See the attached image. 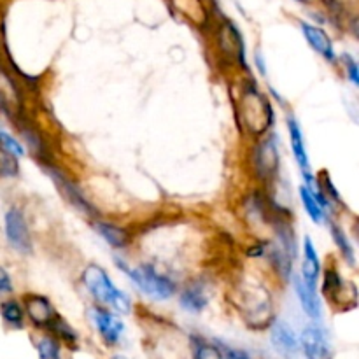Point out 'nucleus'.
<instances>
[{"label": "nucleus", "instance_id": "9b49d317", "mask_svg": "<svg viewBox=\"0 0 359 359\" xmlns=\"http://www.w3.org/2000/svg\"><path fill=\"white\" fill-rule=\"evenodd\" d=\"M49 175H51L53 181H55V184L60 188V191L63 193V198L69 200V202L72 203V205L76 207V209L83 210V212L95 214L93 207L90 205V202H88V200L84 198L83 195H81L79 189H77L76 186H74L72 182L69 181V179H65L62 174H58V172H55V170L49 172Z\"/></svg>", "mask_w": 359, "mask_h": 359}, {"label": "nucleus", "instance_id": "f257e3e1", "mask_svg": "<svg viewBox=\"0 0 359 359\" xmlns=\"http://www.w3.org/2000/svg\"><path fill=\"white\" fill-rule=\"evenodd\" d=\"M83 284L90 291L91 297L97 298L100 304L109 305V307L121 312V314H128L130 312V307H132L130 298L112 284L111 277L107 276V272L102 266L88 265L83 272Z\"/></svg>", "mask_w": 359, "mask_h": 359}, {"label": "nucleus", "instance_id": "ddd939ff", "mask_svg": "<svg viewBox=\"0 0 359 359\" xmlns=\"http://www.w3.org/2000/svg\"><path fill=\"white\" fill-rule=\"evenodd\" d=\"M305 259H304V266H302V273H304V283L307 284L309 287L316 290V284H318V277H319V270H321V263H319V256L318 251H316L314 244H312L311 238L305 241Z\"/></svg>", "mask_w": 359, "mask_h": 359}, {"label": "nucleus", "instance_id": "20e7f679", "mask_svg": "<svg viewBox=\"0 0 359 359\" xmlns=\"http://www.w3.org/2000/svg\"><path fill=\"white\" fill-rule=\"evenodd\" d=\"M6 237L7 242L21 255H30L32 252V238L30 230L25 216L20 209L13 207L6 212Z\"/></svg>", "mask_w": 359, "mask_h": 359}, {"label": "nucleus", "instance_id": "5701e85b", "mask_svg": "<svg viewBox=\"0 0 359 359\" xmlns=\"http://www.w3.org/2000/svg\"><path fill=\"white\" fill-rule=\"evenodd\" d=\"M195 359H223V354L212 346H200L195 353Z\"/></svg>", "mask_w": 359, "mask_h": 359}, {"label": "nucleus", "instance_id": "423d86ee", "mask_svg": "<svg viewBox=\"0 0 359 359\" xmlns=\"http://www.w3.org/2000/svg\"><path fill=\"white\" fill-rule=\"evenodd\" d=\"M270 340H272V346L277 353L286 359H294L298 356V339L294 335L293 328L290 325H286L284 321H276L272 325V335H270Z\"/></svg>", "mask_w": 359, "mask_h": 359}, {"label": "nucleus", "instance_id": "7ed1b4c3", "mask_svg": "<svg viewBox=\"0 0 359 359\" xmlns=\"http://www.w3.org/2000/svg\"><path fill=\"white\" fill-rule=\"evenodd\" d=\"M244 114L248 121L249 130L256 135L265 132L272 123V109L266 104L263 95H259L256 90H248L244 95Z\"/></svg>", "mask_w": 359, "mask_h": 359}, {"label": "nucleus", "instance_id": "aec40b11", "mask_svg": "<svg viewBox=\"0 0 359 359\" xmlns=\"http://www.w3.org/2000/svg\"><path fill=\"white\" fill-rule=\"evenodd\" d=\"M18 175V158L0 146V177Z\"/></svg>", "mask_w": 359, "mask_h": 359}, {"label": "nucleus", "instance_id": "39448f33", "mask_svg": "<svg viewBox=\"0 0 359 359\" xmlns=\"http://www.w3.org/2000/svg\"><path fill=\"white\" fill-rule=\"evenodd\" d=\"M302 347L307 359H333L328 335L318 325H311L302 333Z\"/></svg>", "mask_w": 359, "mask_h": 359}, {"label": "nucleus", "instance_id": "4468645a", "mask_svg": "<svg viewBox=\"0 0 359 359\" xmlns=\"http://www.w3.org/2000/svg\"><path fill=\"white\" fill-rule=\"evenodd\" d=\"M287 130H290V139H291V147H293L294 158H297L298 165L302 167V170L307 172L311 167V161H309L307 149H305L304 142V133H302L300 126L294 121L293 118H287Z\"/></svg>", "mask_w": 359, "mask_h": 359}, {"label": "nucleus", "instance_id": "dca6fc26", "mask_svg": "<svg viewBox=\"0 0 359 359\" xmlns=\"http://www.w3.org/2000/svg\"><path fill=\"white\" fill-rule=\"evenodd\" d=\"M300 198L302 202H304V207L305 210H307L309 216H311V219L314 221V223H323V221H325V205L319 202L318 196H316L307 186H302L300 188Z\"/></svg>", "mask_w": 359, "mask_h": 359}, {"label": "nucleus", "instance_id": "412c9836", "mask_svg": "<svg viewBox=\"0 0 359 359\" xmlns=\"http://www.w3.org/2000/svg\"><path fill=\"white\" fill-rule=\"evenodd\" d=\"M39 358L41 359H62L60 358V346L55 339H42L37 344Z\"/></svg>", "mask_w": 359, "mask_h": 359}, {"label": "nucleus", "instance_id": "9d476101", "mask_svg": "<svg viewBox=\"0 0 359 359\" xmlns=\"http://www.w3.org/2000/svg\"><path fill=\"white\" fill-rule=\"evenodd\" d=\"M302 32H304L309 44H311L319 55L325 56V58L330 60V62L335 60V48H333L332 39L328 37V34H326L323 28L316 27V25H311V23H302Z\"/></svg>", "mask_w": 359, "mask_h": 359}, {"label": "nucleus", "instance_id": "a878e982", "mask_svg": "<svg viewBox=\"0 0 359 359\" xmlns=\"http://www.w3.org/2000/svg\"><path fill=\"white\" fill-rule=\"evenodd\" d=\"M224 356H226V359H251L248 354L237 349H226L224 351Z\"/></svg>", "mask_w": 359, "mask_h": 359}, {"label": "nucleus", "instance_id": "6ab92c4d", "mask_svg": "<svg viewBox=\"0 0 359 359\" xmlns=\"http://www.w3.org/2000/svg\"><path fill=\"white\" fill-rule=\"evenodd\" d=\"M332 237H333V241H335V244L339 245V249H340V252H342L344 258L347 259V263H349V265H354L353 245H351V242L347 241V235L344 233L342 228L337 226V224H332Z\"/></svg>", "mask_w": 359, "mask_h": 359}, {"label": "nucleus", "instance_id": "a211bd4d", "mask_svg": "<svg viewBox=\"0 0 359 359\" xmlns=\"http://www.w3.org/2000/svg\"><path fill=\"white\" fill-rule=\"evenodd\" d=\"M0 314H2V319L9 326H14V328H21V326H23V309L20 307L18 302H4V304L0 305Z\"/></svg>", "mask_w": 359, "mask_h": 359}, {"label": "nucleus", "instance_id": "cd10ccee", "mask_svg": "<svg viewBox=\"0 0 359 359\" xmlns=\"http://www.w3.org/2000/svg\"><path fill=\"white\" fill-rule=\"evenodd\" d=\"M300 2H307V0H300Z\"/></svg>", "mask_w": 359, "mask_h": 359}, {"label": "nucleus", "instance_id": "4be33fe9", "mask_svg": "<svg viewBox=\"0 0 359 359\" xmlns=\"http://www.w3.org/2000/svg\"><path fill=\"white\" fill-rule=\"evenodd\" d=\"M0 146H2L4 149L9 151L13 156H16V158L23 156V147H21V144L18 142L16 139H13L9 133L4 132V130H0Z\"/></svg>", "mask_w": 359, "mask_h": 359}, {"label": "nucleus", "instance_id": "f8f14e48", "mask_svg": "<svg viewBox=\"0 0 359 359\" xmlns=\"http://www.w3.org/2000/svg\"><path fill=\"white\" fill-rule=\"evenodd\" d=\"M294 290H297V297L298 300H300L302 309L305 311V314L312 319H321L323 307L318 294H316V290L309 287L302 279L294 280Z\"/></svg>", "mask_w": 359, "mask_h": 359}, {"label": "nucleus", "instance_id": "bb28decb", "mask_svg": "<svg viewBox=\"0 0 359 359\" xmlns=\"http://www.w3.org/2000/svg\"><path fill=\"white\" fill-rule=\"evenodd\" d=\"M114 359H126V358H123V356H116Z\"/></svg>", "mask_w": 359, "mask_h": 359}, {"label": "nucleus", "instance_id": "f3484780", "mask_svg": "<svg viewBox=\"0 0 359 359\" xmlns=\"http://www.w3.org/2000/svg\"><path fill=\"white\" fill-rule=\"evenodd\" d=\"M181 305L188 312H202L207 307V297L200 287H189L181 294Z\"/></svg>", "mask_w": 359, "mask_h": 359}, {"label": "nucleus", "instance_id": "393cba45", "mask_svg": "<svg viewBox=\"0 0 359 359\" xmlns=\"http://www.w3.org/2000/svg\"><path fill=\"white\" fill-rule=\"evenodd\" d=\"M344 63H346V69L349 77L353 79L354 84H359V74H358V63L351 58L349 55H344Z\"/></svg>", "mask_w": 359, "mask_h": 359}, {"label": "nucleus", "instance_id": "0eeeda50", "mask_svg": "<svg viewBox=\"0 0 359 359\" xmlns=\"http://www.w3.org/2000/svg\"><path fill=\"white\" fill-rule=\"evenodd\" d=\"M93 321L105 344L118 342L123 330H125V325L121 323V319L112 314V312H109L107 309H93Z\"/></svg>", "mask_w": 359, "mask_h": 359}, {"label": "nucleus", "instance_id": "2eb2a0df", "mask_svg": "<svg viewBox=\"0 0 359 359\" xmlns=\"http://www.w3.org/2000/svg\"><path fill=\"white\" fill-rule=\"evenodd\" d=\"M95 230H97L98 233H100V237L104 238L107 244H111L112 248H125L130 241L128 231L123 230V228H119V226H116V224L97 223L95 224Z\"/></svg>", "mask_w": 359, "mask_h": 359}, {"label": "nucleus", "instance_id": "b1692460", "mask_svg": "<svg viewBox=\"0 0 359 359\" xmlns=\"http://www.w3.org/2000/svg\"><path fill=\"white\" fill-rule=\"evenodd\" d=\"M13 291V280L6 269L0 266V294H9Z\"/></svg>", "mask_w": 359, "mask_h": 359}, {"label": "nucleus", "instance_id": "f03ea898", "mask_svg": "<svg viewBox=\"0 0 359 359\" xmlns=\"http://www.w3.org/2000/svg\"><path fill=\"white\" fill-rule=\"evenodd\" d=\"M126 272L130 273L133 283L139 286V290L147 297L154 298V300H168L175 293L174 283L165 276H161V273H158L153 266H137V269L126 270Z\"/></svg>", "mask_w": 359, "mask_h": 359}, {"label": "nucleus", "instance_id": "6e6552de", "mask_svg": "<svg viewBox=\"0 0 359 359\" xmlns=\"http://www.w3.org/2000/svg\"><path fill=\"white\" fill-rule=\"evenodd\" d=\"M25 311L35 326H51L56 319L51 302L39 294H28L25 298Z\"/></svg>", "mask_w": 359, "mask_h": 359}, {"label": "nucleus", "instance_id": "1a4fd4ad", "mask_svg": "<svg viewBox=\"0 0 359 359\" xmlns=\"http://www.w3.org/2000/svg\"><path fill=\"white\" fill-rule=\"evenodd\" d=\"M256 168H258L262 177H270L277 172V165H279V151H277L276 140L266 139L256 149Z\"/></svg>", "mask_w": 359, "mask_h": 359}]
</instances>
